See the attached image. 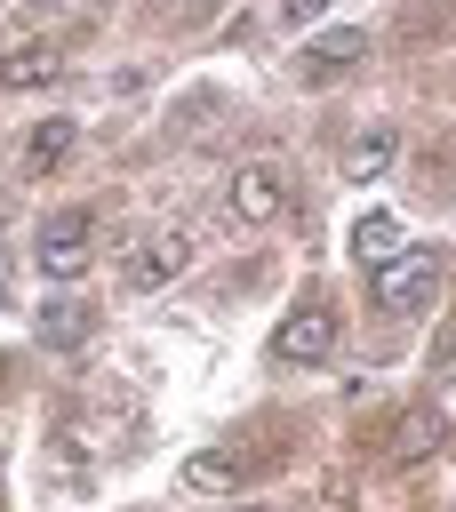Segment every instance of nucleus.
Instances as JSON below:
<instances>
[{
    "mask_svg": "<svg viewBox=\"0 0 456 512\" xmlns=\"http://www.w3.org/2000/svg\"><path fill=\"white\" fill-rule=\"evenodd\" d=\"M312 8H320V0H280V16H296V24H304Z\"/></svg>",
    "mask_w": 456,
    "mask_h": 512,
    "instance_id": "obj_14",
    "label": "nucleus"
},
{
    "mask_svg": "<svg viewBox=\"0 0 456 512\" xmlns=\"http://www.w3.org/2000/svg\"><path fill=\"white\" fill-rule=\"evenodd\" d=\"M400 248H408V232H400V216H384V208H368V216L352 224V256H360L368 272H376V264H392Z\"/></svg>",
    "mask_w": 456,
    "mask_h": 512,
    "instance_id": "obj_10",
    "label": "nucleus"
},
{
    "mask_svg": "<svg viewBox=\"0 0 456 512\" xmlns=\"http://www.w3.org/2000/svg\"><path fill=\"white\" fill-rule=\"evenodd\" d=\"M184 488H192V496L240 488V456H232V448H200V456H184Z\"/></svg>",
    "mask_w": 456,
    "mask_h": 512,
    "instance_id": "obj_11",
    "label": "nucleus"
},
{
    "mask_svg": "<svg viewBox=\"0 0 456 512\" xmlns=\"http://www.w3.org/2000/svg\"><path fill=\"white\" fill-rule=\"evenodd\" d=\"M64 152H72V120H64V112H56V120H32V136H24V168L40 176V168H56Z\"/></svg>",
    "mask_w": 456,
    "mask_h": 512,
    "instance_id": "obj_13",
    "label": "nucleus"
},
{
    "mask_svg": "<svg viewBox=\"0 0 456 512\" xmlns=\"http://www.w3.org/2000/svg\"><path fill=\"white\" fill-rule=\"evenodd\" d=\"M360 56H368V32H360V24L312 32V40L296 48V80H304V88H336V80H344V72H352Z\"/></svg>",
    "mask_w": 456,
    "mask_h": 512,
    "instance_id": "obj_4",
    "label": "nucleus"
},
{
    "mask_svg": "<svg viewBox=\"0 0 456 512\" xmlns=\"http://www.w3.org/2000/svg\"><path fill=\"white\" fill-rule=\"evenodd\" d=\"M88 248H96V208H56L48 224H40V272L48 280H72L80 264H88Z\"/></svg>",
    "mask_w": 456,
    "mask_h": 512,
    "instance_id": "obj_3",
    "label": "nucleus"
},
{
    "mask_svg": "<svg viewBox=\"0 0 456 512\" xmlns=\"http://www.w3.org/2000/svg\"><path fill=\"white\" fill-rule=\"evenodd\" d=\"M232 216L240 224H272L280 208H288V168L280 160H248V168H232Z\"/></svg>",
    "mask_w": 456,
    "mask_h": 512,
    "instance_id": "obj_5",
    "label": "nucleus"
},
{
    "mask_svg": "<svg viewBox=\"0 0 456 512\" xmlns=\"http://www.w3.org/2000/svg\"><path fill=\"white\" fill-rule=\"evenodd\" d=\"M440 432H448V424H440V408H408V416L392 424V448H384V464H424V456L440 448Z\"/></svg>",
    "mask_w": 456,
    "mask_h": 512,
    "instance_id": "obj_9",
    "label": "nucleus"
},
{
    "mask_svg": "<svg viewBox=\"0 0 456 512\" xmlns=\"http://www.w3.org/2000/svg\"><path fill=\"white\" fill-rule=\"evenodd\" d=\"M56 72H64V64H56V48H48V40H24V48L0 64V88H48Z\"/></svg>",
    "mask_w": 456,
    "mask_h": 512,
    "instance_id": "obj_12",
    "label": "nucleus"
},
{
    "mask_svg": "<svg viewBox=\"0 0 456 512\" xmlns=\"http://www.w3.org/2000/svg\"><path fill=\"white\" fill-rule=\"evenodd\" d=\"M0 8H8V0H0Z\"/></svg>",
    "mask_w": 456,
    "mask_h": 512,
    "instance_id": "obj_16",
    "label": "nucleus"
},
{
    "mask_svg": "<svg viewBox=\"0 0 456 512\" xmlns=\"http://www.w3.org/2000/svg\"><path fill=\"white\" fill-rule=\"evenodd\" d=\"M0 512H8V480H0Z\"/></svg>",
    "mask_w": 456,
    "mask_h": 512,
    "instance_id": "obj_15",
    "label": "nucleus"
},
{
    "mask_svg": "<svg viewBox=\"0 0 456 512\" xmlns=\"http://www.w3.org/2000/svg\"><path fill=\"white\" fill-rule=\"evenodd\" d=\"M392 160H400V128H384V120H376V128H360V136L344 144V176H352V184H376Z\"/></svg>",
    "mask_w": 456,
    "mask_h": 512,
    "instance_id": "obj_7",
    "label": "nucleus"
},
{
    "mask_svg": "<svg viewBox=\"0 0 456 512\" xmlns=\"http://www.w3.org/2000/svg\"><path fill=\"white\" fill-rule=\"evenodd\" d=\"M368 280H376V312L408 320V312H424V304H432V288H440V248H400V256H392V264H376Z\"/></svg>",
    "mask_w": 456,
    "mask_h": 512,
    "instance_id": "obj_2",
    "label": "nucleus"
},
{
    "mask_svg": "<svg viewBox=\"0 0 456 512\" xmlns=\"http://www.w3.org/2000/svg\"><path fill=\"white\" fill-rule=\"evenodd\" d=\"M336 336H344V320H336V304L312 288V296H296L288 320L272 328V360H280V368H312V360L336 352Z\"/></svg>",
    "mask_w": 456,
    "mask_h": 512,
    "instance_id": "obj_1",
    "label": "nucleus"
},
{
    "mask_svg": "<svg viewBox=\"0 0 456 512\" xmlns=\"http://www.w3.org/2000/svg\"><path fill=\"white\" fill-rule=\"evenodd\" d=\"M88 328H96V304L88 296H48L40 304V344L72 352V344H88Z\"/></svg>",
    "mask_w": 456,
    "mask_h": 512,
    "instance_id": "obj_8",
    "label": "nucleus"
},
{
    "mask_svg": "<svg viewBox=\"0 0 456 512\" xmlns=\"http://www.w3.org/2000/svg\"><path fill=\"white\" fill-rule=\"evenodd\" d=\"M192 248H200L192 232H152V240L136 248V264H128V288H136V296H144V288H168V280L192 264Z\"/></svg>",
    "mask_w": 456,
    "mask_h": 512,
    "instance_id": "obj_6",
    "label": "nucleus"
}]
</instances>
